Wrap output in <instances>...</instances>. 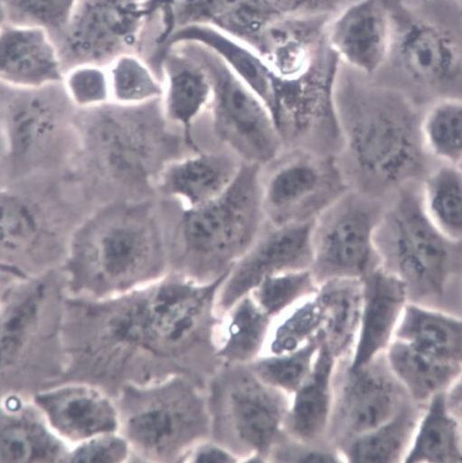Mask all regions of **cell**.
Here are the masks:
<instances>
[{"label":"cell","instance_id":"cell-50","mask_svg":"<svg viewBox=\"0 0 462 463\" xmlns=\"http://www.w3.org/2000/svg\"><path fill=\"white\" fill-rule=\"evenodd\" d=\"M161 2L166 4L169 6H174L177 0H161Z\"/></svg>","mask_w":462,"mask_h":463},{"label":"cell","instance_id":"cell-45","mask_svg":"<svg viewBox=\"0 0 462 463\" xmlns=\"http://www.w3.org/2000/svg\"><path fill=\"white\" fill-rule=\"evenodd\" d=\"M68 462H132V452L119 431L109 432L72 446Z\"/></svg>","mask_w":462,"mask_h":463},{"label":"cell","instance_id":"cell-6","mask_svg":"<svg viewBox=\"0 0 462 463\" xmlns=\"http://www.w3.org/2000/svg\"><path fill=\"white\" fill-rule=\"evenodd\" d=\"M260 165L243 163L233 184L216 200L183 209L180 247L171 273L201 284L227 277L267 224L261 202Z\"/></svg>","mask_w":462,"mask_h":463},{"label":"cell","instance_id":"cell-26","mask_svg":"<svg viewBox=\"0 0 462 463\" xmlns=\"http://www.w3.org/2000/svg\"><path fill=\"white\" fill-rule=\"evenodd\" d=\"M279 17L267 0H177L173 8L174 32L190 25L209 26L254 50L264 31Z\"/></svg>","mask_w":462,"mask_h":463},{"label":"cell","instance_id":"cell-24","mask_svg":"<svg viewBox=\"0 0 462 463\" xmlns=\"http://www.w3.org/2000/svg\"><path fill=\"white\" fill-rule=\"evenodd\" d=\"M154 61L165 79L164 110L170 123L181 128L185 144L202 152L194 141V121L212 99V82L201 62L177 46L164 51Z\"/></svg>","mask_w":462,"mask_h":463},{"label":"cell","instance_id":"cell-4","mask_svg":"<svg viewBox=\"0 0 462 463\" xmlns=\"http://www.w3.org/2000/svg\"><path fill=\"white\" fill-rule=\"evenodd\" d=\"M69 297L61 269L29 278L2 274V393L33 396L64 381Z\"/></svg>","mask_w":462,"mask_h":463},{"label":"cell","instance_id":"cell-31","mask_svg":"<svg viewBox=\"0 0 462 463\" xmlns=\"http://www.w3.org/2000/svg\"><path fill=\"white\" fill-rule=\"evenodd\" d=\"M420 353L462 368V317L410 302L394 335Z\"/></svg>","mask_w":462,"mask_h":463},{"label":"cell","instance_id":"cell-11","mask_svg":"<svg viewBox=\"0 0 462 463\" xmlns=\"http://www.w3.org/2000/svg\"><path fill=\"white\" fill-rule=\"evenodd\" d=\"M340 59L325 39L302 75L274 78L270 110L285 149L340 155L344 146L336 103Z\"/></svg>","mask_w":462,"mask_h":463},{"label":"cell","instance_id":"cell-43","mask_svg":"<svg viewBox=\"0 0 462 463\" xmlns=\"http://www.w3.org/2000/svg\"><path fill=\"white\" fill-rule=\"evenodd\" d=\"M319 288L310 269L287 272L264 279L250 295L258 306L277 319L316 295Z\"/></svg>","mask_w":462,"mask_h":463},{"label":"cell","instance_id":"cell-9","mask_svg":"<svg viewBox=\"0 0 462 463\" xmlns=\"http://www.w3.org/2000/svg\"><path fill=\"white\" fill-rule=\"evenodd\" d=\"M208 392L212 438L240 462H269L286 434L291 396L263 382L249 365H222Z\"/></svg>","mask_w":462,"mask_h":463},{"label":"cell","instance_id":"cell-28","mask_svg":"<svg viewBox=\"0 0 462 463\" xmlns=\"http://www.w3.org/2000/svg\"><path fill=\"white\" fill-rule=\"evenodd\" d=\"M329 16L279 17L264 31L256 51L275 77L291 80L306 71L326 39Z\"/></svg>","mask_w":462,"mask_h":463},{"label":"cell","instance_id":"cell-34","mask_svg":"<svg viewBox=\"0 0 462 463\" xmlns=\"http://www.w3.org/2000/svg\"><path fill=\"white\" fill-rule=\"evenodd\" d=\"M462 429L451 411L447 392L435 396L423 408L404 462H461Z\"/></svg>","mask_w":462,"mask_h":463},{"label":"cell","instance_id":"cell-15","mask_svg":"<svg viewBox=\"0 0 462 463\" xmlns=\"http://www.w3.org/2000/svg\"><path fill=\"white\" fill-rule=\"evenodd\" d=\"M383 211L377 198L352 188L314 222L310 270L318 285L363 280L382 267L375 232Z\"/></svg>","mask_w":462,"mask_h":463},{"label":"cell","instance_id":"cell-33","mask_svg":"<svg viewBox=\"0 0 462 463\" xmlns=\"http://www.w3.org/2000/svg\"><path fill=\"white\" fill-rule=\"evenodd\" d=\"M275 319L250 295L222 317L218 330V355L223 365H249L267 350Z\"/></svg>","mask_w":462,"mask_h":463},{"label":"cell","instance_id":"cell-32","mask_svg":"<svg viewBox=\"0 0 462 463\" xmlns=\"http://www.w3.org/2000/svg\"><path fill=\"white\" fill-rule=\"evenodd\" d=\"M316 298L323 316V342L339 360L353 357L363 310V280L339 279L319 285Z\"/></svg>","mask_w":462,"mask_h":463},{"label":"cell","instance_id":"cell-25","mask_svg":"<svg viewBox=\"0 0 462 463\" xmlns=\"http://www.w3.org/2000/svg\"><path fill=\"white\" fill-rule=\"evenodd\" d=\"M242 162L233 154L193 153L169 164L157 184L177 198L183 209L203 206L222 195L235 181Z\"/></svg>","mask_w":462,"mask_h":463},{"label":"cell","instance_id":"cell-46","mask_svg":"<svg viewBox=\"0 0 462 463\" xmlns=\"http://www.w3.org/2000/svg\"><path fill=\"white\" fill-rule=\"evenodd\" d=\"M269 462H344V458L332 444L299 440L286 432L270 452Z\"/></svg>","mask_w":462,"mask_h":463},{"label":"cell","instance_id":"cell-52","mask_svg":"<svg viewBox=\"0 0 462 463\" xmlns=\"http://www.w3.org/2000/svg\"><path fill=\"white\" fill-rule=\"evenodd\" d=\"M459 166H460V168L462 169V165H459Z\"/></svg>","mask_w":462,"mask_h":463},{"label":"cell","instance_id":"cell-14","mask_svg":"<svg viewBox=\"0 0 462 463\" xmlns=\"http://www.w3.org/2000/svg\"><path fill=\"white\" fill-rule=\"evenodd\" d=\"M174 6L161 0H80L63 33L54 42L64 73L74 66H108L118 57L136 53L146 25Z\"/></svg>","mask_w":462,"mask_h":463},{"label":"cell","instance_id":"cell-29","mask_svg":"<svg viewBox=\"0 0 462 463\" xmlns=\"http://www.w3.org/2000/svg\"><path fill=\"white\" fill-rule=\"evenodd\" d=\"M398 48L406 72L420 83L444 84L460 73L461 55L456 41L433 24H410L401 33Z\"/></svg>","mask_w":462,"mask_h":463},{"label":"cell","instance_id":"cell-13","mask_svg":"<svg viewBox=\"0 0 462 463\" xmlns=\"http://www.w3.org/2000/svg\"><path fill=\"white\" fill-rule=\"evenodd\" d=\"M261 202L267 222L276 227L315 222L352 189L338 157L284 149L260 167Z\"/></svg>","mask_w":462,"mask_h":463},{"label":"cell","instance_id":"cell-30","mask_svg":"<svg viewBox=\"0 0 462 463\" xmlns=\"http://www.w3.org/2000/svg\"><path fill=\"white\" fill-rule=\"evenodd\" d=\"M183 43L201 44L214 52L270 109L275 74L256 50L214 28L190 25L176 29L156 49L153 59L164 51Z\"/></svg>","mask_w":462,"mask_h":463},{"label":"cell","instance_id":"cell-49","mask_svg":"<svg viewBox=\"0 0 462 463\" xmlns=\"http://www.w3.org/2000/svg\"><path fill=\"white\" fill-rule=\"evenodd\" d=\"M447 399L462 429V376L447 392Z\"/></svg>","mask_w":462,"mask_h":463},{"label":"cell","instance_id":"cell-39","mask_svg":"<svg viewBox=\"0 0 462 463\" xmlns=\"http://www.w3.org/2000/svg\"><path fill=\"white\" fill-rule=\"evenodd\" d=\"M112 102L134 106L162 99L165 85L137 53L123 54L108 66Z\"/></svg>","mask_w":462,"mask_h":463},{"label":"cell","instance_id":"cell-47","mask_svg":"<svg viewBox=\"0 0 462 463\" xmlns=\"http://www.w3.org/2000/svg\"><path fill=\"white\" fill-rule=\"evenodd\" d=\"M282 17L307 18L329 16L339 8L342 0H267Z\"/></svg>","mask_w":462,"mask_h":463},{"label":"cell","instance_id":"cell-2","mask_svg":"<svg viewBox=\"0 0 462 463\" xmlns=\"http://www.w3.org/2000/svg\"><path fill=\"white\" fill-rule=\"evenodd\" d=\"M172 252L152 204L111 203L75 232L61 267L71 297L105 299L171 273Z\"/></svg>","mask_w":462,"mask_h":463},{"label":"cell","instance_id":"cell-44","mask_svg":"<svg viewBox=\"0 0 462 463\" xmlns=\"http://www.w3.org/2000/svg\"><path fill=\"white\" fill-rule=\"evenodd\" d=\"M63 87L78 109H94L112 102L108 68L86 63L64 74Z\"/></svg>","mask_w":462,"mask_h":463},{"label":"cell","instance_id":"cell-22","mask_svg":"<svg viewBox=\"0 0 462 463\" xmlns=\"http://www.w3.org/2000/svg\"><path fill=\"white\" fill-rule=\"evenodd\" d=\"M410 302L405 283L382 267L363 279L362 318L351 367L386 352Z\"/></svg>","mask_w":462,"mask_h":463},{"label":"cell","instance_id":"cell-12","mask_svg":"<svg viewBox=\"0 0 462 463\" xmlns=\"http://www.w3.org/2000/svg\"><path fill=\"white\" fill-rule=\"evenodd\" d=\"M209 73L210 105L216 138L242 163L266 165L284 151V142L268 105L212 50L193 43L176 44Z\"/></svg>","mask_w":462,"mask_h":463},{"label":"cell","instance_id":"cell-8","mask_svg":"<svg viewBox=\"0 0 462 463\" xmlns=\"http://www.w3.org/2000/svg\"><path fill=\"white\" fill-rule=\"evenodd\" d=\"M381 266L407 286L411 302L443 298L457 269V247L425 214L420 191L405 186L386 209L375 232Z\"/></svg>","mask_w":462,"mask_h":463},{"label":"cell","instance_id":"cell-18","mask_svg":"<svg viewBox=\"0 0 462 463\" xmlns=\"http://www.w3.org/2000/svg\"><path fill=\"white\" fill-rule=\"evenodd\" d=\"M42 209L11 187L2 190V273L29 278L61 269L66 252Z\"/></svg>","mask_w":462,"mask_h":463},{"label":"cell","instance_id":"cell-16","mask_svg":"<svg viewBox=\"0 0 462 463\" xmlns=\"http://www.w3.org/2000/svg\"><path fill=\"white\" fill-rule=\"evenodd\" d=\"M412 402L384 354L357 368L351 367L350 360H339L327 440L340 449L386 423Z\"/></svg>","mask_w":462,"mask_h":463},{"label":"cell","instance_id":"cell-20","mask_svg":"<svg viewBox=\"0 0 462 463\" xmlns=\"http://www.w3.org/2000/svg\"><path fill=\"white\" fill-rule=\"evenodd\" d=\"M71 446L51 427L32 395L2 393L0 462H68Z\"/></svg>","mask_w":462,"mask_h":463},{"label":"cell","instance_id":"cell-23","mask_svg":"<svg viewBox=\"0 0 462 463\" xmlns=\"http://www.w3.org/2000/svg\"><path fill=\"white\" fill-rule=\"evenodd\" d=\"M64 70L57 45L47 31L2 23L0 80L22 89L62 83Z\"/></svg>","mask_w":462,"mask_h":463},{"label":"cell","instance_id":"cell-38","mask_svg":"<svg viewBox=\"0 0 462 463\" xmlns=\"http://www.w3.org/2000/svg\"><path fill=\"white\" fill-rule=\"evenodd\" d=\"M421 137L428 156L441 165H462V99L436 101L421 118Z\"/></svg>","mask_w":462,"mask_h":463},{"label":"cell","instance_id":"cell-17","mask_svg":"<svg viewBox=\"0 0 462 463\" xmlns=\"http://www.w3.org/2000/svg\"><path fill=\"white\" fill-rule=\"evenodd\" d=\"M313 224L276 227L267 222L222 284L217 301L220 314H225L268 278L310 269Z\"/></svg>","mask_w":462,"mask_h":463},{"label":"cell","instance_id":"cell-3","mask_svg":"<svg viewBox=\"0 0 462 463\" xmlns=\"http://www.w3.org/2000/svg\"><path fill=\"white\" fill-rule=\"evenodd\" d=\"M344 146L337 156L351 187L377 198L410 185L429 157L418 109L398 93L360 90L336 94Z\"/></svg>","mask_w":462,"mask_h":463},{"label":"cell","instance_id":"cell-48","mask_svg":"<svg viewBox=\"0 0 462 463\" xmlns=\"http://www.w3.org/2000/svg\"><path fill=\"white\" fill-rule=\"evenodd\" d=\"M183 462H240V458L229 448L212 437L195 445Z\"/></svg>","mask_w":462,"mask_h":463},{"label":"cell","instance_id":"cell-42","mask_svg":"<svg viewBox=\"0 0 462 463\" xmlns=\"http://www.w3.org/2000/svg\"><path fill=\"white\" fill-rule=\"evenodd\" d=\"M80 0H0L2 23L42 28L55 42L68 28Z\"/></svg>","mask_w":462,"mask_h":463},{"label":"cell","instance_id":"cell-19","mask_svg":"<svg viewBox=\"0 0 462 463\" xmlns=\"http://www.w3.org/2000/svg\"><path fill=\"white\" fill-rule=\"evenodd\" d=\"M53 430L71 447L119 431L116 399L93 383L68 380L33 395Z\"/></svg>","mask_w":462,"mask_h":463},{"label":"cell","instance_id":"cell-41","mask_svg":"<svg viewBox=\"0 0 462 463\" xmlns=\"http://www.w3.org/2000/svg\"><path fill=\"white\" fill-rule=\"evenodd\" d=\"M323 316L316 295L275 319L266 353L295 352L322 335Z\"/></svg>","mask_w":462,"mask_h":463},{"label":"cell","instance_id":"cell-51","mask_svg":"<svg viewBox=\"0 0 462 463\" xmlns=\"http://www.w3.org/2000/svg\"><path fill=\"white\" fill-rule=\"evenodd\" d=\"M457 3L462 6V0H457Z\"/></svg>","mask_w":462,"mask_h":463},{"label":"cell","instance_id":"cell-7","mask_svg":"<svg viewBox=\"0 0 462 463\" xmlns=\"http://www.w3.org/2000/svg\"><path fill=\"white\" fill-rule=\"evenodd\" d=\"M116 402L132 462H183L195 445L212 437L208 386L192 378L126 386Z\"/></svg>","mask_w":462,"mask_h":463},{"label":"cell","instance_id":"cell-5","mask_svg":"<svg viewBox=\"0 0 462 463\" xmlns=\"http://www.w3.org/2000/svg\"><path fill=\"white\" fill-rule=\"evenodd\" d=\"M162 99L127 106L115 102L78 109L79 149L99 177L130 188L147 187L183 157V135L170 128Z\"/></svg>","mask_w":462,"mask_h":463},{"label":"cell","instance_id":"cell-40","mask_svg":"<svg viewBox=\"0 0 462 463\" xmlns=\"http://www.w3.org/2000/svg\"><path fill=\"white\" fill-rule=\"evenodd\" d=\"M322 343L321 335L295 352L264 354L249 366L263 382L292 396L310 375Z\"/></svg>","mask_w":462,"mask_h":463},{"label":"cell","instance_id":"cell-35","mask_svg":"<svg viewBox=\"0 0 462 463\" xmlns=\"http://www.w3.org/2000/svg\"><path fill=\"white\" fill-rule=\"evenodd\" d=\"M384 354L410 398L423 406L448 392L462 376V368L433 359L399 340L393 339Z\"/></svg>","mask_w":462,"mask_h":463},{"label":"cell","instance_id":"cell-10","mask_svg":"<svg viewBox=\"0 0 462 463\" xmlns=\"http://www.w3.org/2000/svg\"><path fill=\"white\" fill-rule=\"evenodd\" d=\"M3 165L10 178L26 177L62 159L79 141L77 108L58 83L36 89L2 83Z\"/></svg>","mask_w":462,"mask_h":463},{"label":"cell","instance_id":"cell-37","mask_svg":"<svg viewBox=\"0 0 462 463\" xmlns=\"http://www.w3.org/2000/svg\"><path fill=\"white\" fill-rule=\"evenodd\" d=\"M423 211L449 241L462 244V169L440 165L425 176L420 190Z\"/></svg>","mask_w":462,"mask_h":463},{"label":"cell","instance_id":"cell-36","mask_svg":"<svg viewBox=\"0 0 462 463\" xmlns=\"http://www.w3.org/2000/svg\"><path fill=\"white\" fill-rule=\"evenodd\" d=\"M423 408L412 402L386 423L344 445L340 449L344 462H404Z\"/></svg>","mask_w":462,"mask_h":463},{"label":"cell","instance_id":"cell-1","mask_svg":"<svg viewBox=\"0 0 462 463\" xmlns=\"http://www.w3.org/2000/svg\"><path fill=\"white\" fill-rule=\"evenodd\" d=\"M227 277L201 284L170 273L114 298L70 296L64 381L93 383L115 399L126 386L175 376L208 386L223 365L218 355L222 316L217 301Z\"/></svg>","mask_w":462,"mask_h":463},{"label":"cell","instance_id":"cell-27","mask_svg":"<svg viewBox=\"0 0 462 463\" xmlns=\"http://www.w3.org/2000/svg\"><path fill=\"white\" fill-rule=\"evenodd\" d=\"M338 359L321 345L314 368L291 396L286 432L299 440L328 443L327 433L335 405V378Z\"/></svg>","mask_w":462,"mask_h":463},{"label":"cell","instance_id":"cell-21","mask_svg":"<svg viewBox=\"0 0 462 463\" xmlns=\"http://www.w3.org/2000/svg\"><path fill=\"white\" fill-rule=\"evenodd\" d=\"M326 38L341 58L372 75L382 68L390 52L391 16L382 0H360L330 25Z\"/></svg>","mask_w":462,"mask_h":463}]
</instances>
